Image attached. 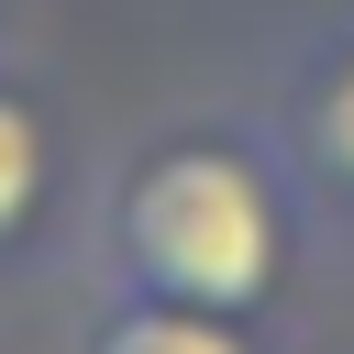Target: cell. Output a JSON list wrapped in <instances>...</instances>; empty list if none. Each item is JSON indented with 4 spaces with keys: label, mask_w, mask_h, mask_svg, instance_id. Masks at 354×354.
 Masks as SVG:
<instances>
[{
    "label": "cell",
    "mask_w": 354,
    "mask_h": 354,
    "mask_svg": "<svg viewBox=\"0 0 354 354\" xmlns=\"http://www.w3.org/2000/svg\"><path fill=\"white\" fill-rule=\"evenodd\" d=\"M55 177H66V155H55V111H44L22 77H0V266L44 232Z\"/></svg>",
    "instance_id": "3"
},
{
    "label": "cell",
    "mask_w": 354,
    "mask_h": 354,
    "mask_svg": "<svg viewBox=\"0 0 354 354\" xmlns=\"http://www.w3.org/2000/svg\"><path fill=\"white\" fill-rule=\"evenodd\" d=\"M299 221V166L277 122H177L144 155H122L100 199V266L133 299H188V310H254L288 266Z\"/></svg>",
    "instance_id": "1"
},
{
    "label": "cell",
    "mask_w": 354,
    "mask_h": 354,
    "mask_svg": "<svg viewBox=\"0 0 354 354\" xmlns=\"http://www.w3.org/2000/svg\"><path fill=\"white\" fill-rule=\"evenodd\" d=\"M88 354H254L232 310H188V299H111V321L88 332Z\"/></svg>",
    "instance_id": "4"
},
{
    "label": "cell",
    "mask_w": 354,
    "mask_h": 354,
    "mask_svg": "<svg viewBox=\"0 0 354 354\" xmlns=\"http://www.w3.org/2000/svg\"><path fill=\"white\" fill-rule=\"evenodd\" d=\"M0 11H11V0H0Z\"/></svg>",
    "instance_id": "5"
},
{
    "label": "cell",
    "mask_w": 354,
    "mask_h": 354,
    "mask_svg": "<svg viewBox=\"0 0 354 354\" xmlns=\"http://www.w3.org/2000/svg\"><path fill=\"white\" fill-rule=\"evenodd\" d=\"M277 144H288L299 188H321V199L354 210V22H332V33H310L288 55V77H277Z\"/></svg>",
    "instance_id": "2"
}]
</instances>
